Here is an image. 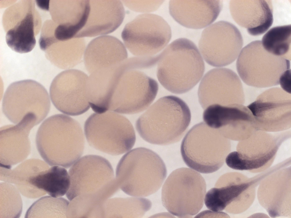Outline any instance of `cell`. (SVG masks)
I'll return each instance as SVG.
<instances>
[{"label": "cell", "mask_w": 291, "mask_h": 218, "mask_svg": "<svg viewBox=\"0 0 291 218\" xmlns=\"http://www.w3.org/2000/svg\"><path fill=\"white\" fill-rule=\"evenodd\" d=\"M36 142L39 154L47 164L68 168L83 154L85 138L77 121L66 115L58 114L41 123Z\"/></svg>", "instance_id": "obj_1"}, {"label": "cell", "mask_w": 291, "mask_h": 218, "mask_svg": "<svg viewBox=\"0 0 291 218\" xmlns=\"http://www.w3.org/2000/svg\"><path fill=\"white\" fill-rule=\"evenodd\" d=\"M159 55L157 79L171 93L186 92L203 76L205 67L203 58L196 45L189 39L175 40Z\"/></svg>", "instance_id": "obj_2"}, {"label": "cell", "mask_w": 291, "mask_h": 218, "mask_svg": "<svg viewBox=\"0 0 291 218\" xmlns=\"http://www.w3.org/2000/svg\"><path fill=\"white\" fill-rule=\"evenodd\" d=\"M191 119L190 110L183 101L175 96H167L149 106L137 120L136 127L146 141L167 145L180 140Z\"/></svg>", "instance_id": "obj_3"}, {"label": "cell", "mask_w": 291, "mask_h": 218, "mask_svg": "<svg viewBox=\"0 0 291 218\" xmlns=\"http://www.w3.org/2000/svg\"><path fill=\"white\" fill-rule=\"evenodd\" d=\"M165 165L153 151L139 147L127 152L117 165L116 179L119 188L135 197L147 196L161 187L167 175Z\"/></svg>", "instance_id": "obj_4"}, {"label": "cell", "mask_w": 291, "mask_h": 218, "mask_svg": "<svg viewBox=\"0 0 291 218\" xmlns=\"http://www.w3.org/2000/svg\"><path fill=\"white\" fill-rule=\"evenodd\" d=\"M68 173L70 183L66 195L70 201L76 197L105 201L119 188L111 164L99 156L82 157L72 165Z\"/></svg>", "instance_id": "obj_5"}, {"label": "cell", "mask_w": 291, "mask_h": 218, "mask_svg": "<svg viewBox=\"0 0 291 218\" xmlns=\"http://www.w3.org/2000/svg\"><path fill=\"white\" fill-rule=\"evenodd\" d=\"M230 150L229 140L201 122L192 127L182 141V159L189 168L202 173L214 172L223 165Z\"/></svg>", "instance_id": "obj_6"}, {"label": "cell", "mask_w": 291, "mask_h": 218, "mask_svg": "<svg viewBox=\"0 0 291 218\" xmlns=\"http://www.w3.org/2000/svg\"><path fill=\"white\" fill-rule=\"evenodd\" d=\"M158 90L155 80L124 61L116 70L109 111L123 114L140 113L149 107Z\"/></svg>", "instance_id": "obj_7"}, {"label": "cell", "mask_w": 291, "mask_h": 218, "mask_svg": "<svg viewBox=\"0 0 291 218\" xmlns=\"http://www.w3.org/2000/svg\"><path fill=\"white\" fill-rule=\"evenodd\" d=\"M206 184L197 171L187 168L173 171L163 185V204L171 214L189 218L202 208L206 192Z\"/></svg>", "instance_id": "obj_8"}, {"label": "cell", "mask_w": 291, "mask_h": 218, "mask_svg": "<svg viewBox=\"0 0 291 218\" xmlns=\"http://www.w3.org/2000/svg\"><path fill=\"white\" fill-rule=\"evenodd\" d=\"M84 130L90 146L112 155L127 152L136 142L135 132L130 121L112 111L91 115L85 122Z\"/></svg>", "instance_id": "obj_9"}, {"label": "cell", "mask_w": 291, "mask_h": 218, "mask_svg": "<svg viewBox=\"0 0 291 218\" xmlns=\"http://www.w3.org/2000/svg\"><path fill=\"white\" fill-rule=\"evenodd\" d=\"M238 73L244 83L258 88L278 85L285 71L290 69L289 60L266 51L261 41L251 42L242 49L236 63Z\"/></svg>", "instance_id": "obj_10"}, {"label": "cell", "mask_w": 291, "mask_h": 218, "mask_svg": "<svg viewBox=\"0 0 291 218\" xmlns=\"http://www.w3.org/2000/svg\"><path fill=\"white\" fill-rule=\"evenodd\" d=\"M50 106L45 88L30 80L11 84L5 93L2 101L3 113L16 124L25 118L34 119L39 124L48 115Z\"/></svg>", "instance_id": "obj_11"}, {"label": "cell", "mask_w": 291, "mask_h": 218, "mask_svg": "<svg viewBox=\"0 0 291 218\" xmlns=\"http://www.w3.org/2000/svg\"><path fill=\"white\" fill-rule=\"evenodd\" d=\"M171 34L169 25L162 17L145 13L127 23L121 37L126 47L134 55L151 57L166 46Z\"/></svg>", "instance_id": "obj_12"}, {"label": "cell", "mask_w": 291, "mask_h": 218, "mask_svg": "<svg viewBox=\"0 0 291 218\" xmlns=\"http://www.w3.org/2000/svg\"><path fill=\"white\" fill-rule=\"evenodd\" d=\"M243 44L242 37L238 29L231 23L221 21L203 30L198 46L207 63L212 66L222 67L236 60Z\"/></svg>", "instance_id": "obj_13"}, {"label": "cell", "mask_w": 291, "mask_h": 218, "mask_svg": "<svg viewBox=\"0 0 291 218\" xmlns=\"http://www.w3.org/2000/svg\"><path fill=\"white\" fill-rule=\"evenodd\" d=\"M84 72L68 69L57 75L50 87V95L55 107L65 114H82L90 107L86 94L88 78Z\"/></svg>", "instance_id": "obj_14"}, {"label": "cell", "mask_w": 291, "mask_h": 218, "mask_svg": "<svg viewBox=\"0 0 291 218\" xmlns=\"http://www.w3.org/2000/svg\"><path fill=\"white\" fill-rule=\"evenodd\" d=\"M198 95L203 109L214 104L242 105L245 101L239 78L232 70L225 68L212 69L205 75L200 83Z\"/></svg>", "instance_id": "obj_15"}, {"label": "cell", "mask_w": 291, "mask_h": 218, "mask_svg": "<svg viewBox=\"0 0 291 218\" xmlns=\"http://www.w3.org/2000/svg\"><path fill=\"white\" fill-rule=\"evenodd\" d=\"M203 120L209 127L217 130L224 137L243 140L253 131L254 118L248 107L242 104L210 105L204 110Z\"/></svg>", "instance_id": "obj_16"}, {"label": "cell", "mask_w": 291, "mask_h": 218, "mask_svg": "<svg viewBox=\"0 0 291 218\" xmlns=\"http://www.w3.org/2000/svg\"><path fill=\"white\" fill-rule=\"evenodd\" d=\"M291 102L290 94L274 87L261 94L248 107L253 115L255 125H260L259 129L278 130L282 123L290 120Z\"/></svg>", "instance_id": "obj_17"}, {"label": "cell", "mask_w": 291, "mask_h": 218, "mask_svg": "<svg viewBox=\"0 0 291 218\" xmlns=\"http://www.w3.org/2000/svg\"><path fill=\"white\" fill-rule=\"evenodd\" d=\"M90 10L86 23L74 38L92 37L110 33L124 19L125 11L119 0H89Z\"/></svg>", "instance_id": "obj_18"}, {"label": "cell", "mask_w": 291, "mask_h": 218, "mask_svg": "<svg viewBox=\"0 0 291 218\" xmlns=\"http://www.w3.org/2000/svg\"><path fill=\"white\" fill-rule=\"evenodd\" d=\"M222 7L220 0H171L169 11L172 17L180 25L199 29L213 23Z\"/></svg>", "instance_id": "obj_19"}, {"label": "cell", "mask_w": 291, "mask_h": 218, "mask_svg": "<svg viewBox=\"0 0 291 218\" xmlns=\"http://www.w3.org/2000/svg\"><path fill=\"white\" fill-rule=\"evenodd\" d=\"M231 14L235 22L253 36L266 32L273 22V9L270 0H231Z\"/></svg>", "instance_id": "obj_20"}, {"label": "cell", "mask_w": 291, "mask_h": 218, "mask_svg": "<svg viewBox=\"0 0 291 218\" xmlns=\"http://www.w3.org/2000/svg\"><path fill=\"white\" fill-rule=\"evenodd\" d=\"M125 46L113 36L105 35L97 37L89 43L84 56L86 68L90 74L101 69L114 68L127 59Z\"/></svg>", "instance_id": "obj_21"}, {"label": "cell", "mask_w": 291, "mask_h": 218, "mask_svg": "<svg viewBox=\"0 0 291 218\" xmlns=\"http://www.w3.org/2000/svg\"><path fill=\"white\" fill-rule=\"evenodd\" d=\"M35 125L33 121L23 119L1 129L0 165L11 167L27 158L31 149L29 134Z\"/></svg>", "instance_id": "obj_22"}, {"label": "cell", "mask_w": 291, "mask_h": 218, "mask_svg": "<svg viewBox=\"0 0 291 218\" xmlns=\"http://www.w3.org/2000/svg\"><path fill=\"white\" fill-rule=\"evenodd\" d=\"M264 133L254 132L248 138L242 140L237 151L233 152L232 164L239 170L259 168L267 163L275 155L278 146L272 142L269 135Z\"/></svg>", "instance_id": "obj_23"}, {"label": "cell", "mask_w": 291, "mask_h": 218, "mask_svg": "<svg viewBox=\"0 0 291 218\" xmlns=\"http://www.w3.org/2000/svg\"><path fill=\"white\" fill-rule=\"evenodd\" d=\"M57 4L55 37L59 41L74 38L86 23L90 10L89 0L62 1Z\"/></svg>", "instance_id": "obj_24"}, {"label": "cell", "mask_w": 291, "mask_h": 218, "mask_svg": "<svg viewBox=\"0 0 291 218\" xmlns=\"http://www.w3.org/2000/svg\"><path fill=\"white\" fill-rule=\"evenodd\" d=\"M233 173L225 174L219 178L215 187L210 190L205 194L204 203L210 210L219 212L224 210L232 213L235 203L240 200L243 192L251 183L238 182V177H233Z\"/></svg>", "instance_id": "obj_25"}, {"label": "cell", "mask_w": 291, "mask_h": 218, "mask_svg": "<svg viewBox=\"0 0 291 218\" xmlns=\"http://www.w3.org/2000/svg\"><path fill=\"white\" fill-rule=\"evenodd\" d=\"M44 161L38 159L26 160L13 170L11 168H0L1 180L14 184L21 193L29 198H35L46 194L43 191L32 186L31 178L49 168Z\"/></svg>", "instance_id": "obj_26"}, {"label": "cell", "mask_w": 291, "mask_h": 218, "mask_svg": "<svg viewBox=\"0 0 291 218\" xmlns=\"http://www.w3.org/2000/svg\"><path fill=\"white\" fill-rule=\"evenodd\" d=\"M30 183L50 196L59 197L67 193L70 182L67 170L64 167L55 165L32 177Z\"/></svg>", "instance_id": "obj_27"}, {"label": "cell", "mask_w": 291, "mask_h": 218, "mask_svg": "<svg viewBox=\"0 0 291 218\" xmlns=\"http://www.w3.org/2000/svg\"><path fill=\"white\" fill-rule=\"evenodd\" d=\"M148 199L139 197L106 200L102 208V217H140L150 209Z\"/></svg>", "instance_id": "obj_28"}, {"label": "cell", "mask_w": 291, "mask_h": 218, "mask_svg": "<svg viewBox=\"0 0 291 218\" xmlns=\"http://www.w3.org/2000/svg\"><path fill=\"white\" fill-rule=\"evenodd\" d=\"M6 40L13 50L20 53L30 52L35 46L33 15L31 12L7 32Z\"/></svg>", "instance_id": "obj_29"}, {"label": "cell", "mask_w": 291, "mask_h": 218, "mask_svg": "<svg viewBox=\"0 0 291 218\" xmlns=\"http://www.w3.org/2000/svg\"><path fill=\"white\" fill-rule=\"evenodd\" d=\"M60 42V47L49 59L55 66L70 69L79 64L84 56L86 42L82 38H74Z\"/></svg>", "instance_id": "obj_30"}, {"label": "cell", "mask_w": 291, "mask_h": 218, "mask_svg": "<svg viewBox=\"0 0 291 218\" xmlns=\"http://www.w3.org/2000/svg\"><path fill=\"white\" fill-rule=\"evenodd\" d=\"M261 42L264 49L270 54L290 60L291 25L272 28L263 35Z\"/></svg>", "instance_id": "obj_31"}, {"label": "cell", "mask_w": 291, "mask_h": 218, "mask_svg": "<svg viewBox=\"0 0 291 218\" xmlns=\"http://www.w3.org/2000/svg\"><path fill=\"white\" fill-rule=\"evenodd\" d=\"M69 202L63 197L46 196L34 202L25 218H66Z\"/></svg>", "instance_id": "obj_32"}, {"label": "cell", "mask_w": 291, "mask_h": 218, "mask_svg": "<svg viewBox=\"0 0 291 218\" xmlns=\"http://www.w3.org/2000/svg\"><path fill=\"white\" fill-rule=\"evenodd\" d=\"M0 217H19L22 211V203L16 187L7 182L0 183Z\"/></svg>", "instance_id": "obj_33"}, {"label": "cell", "mask_w": 291, "mask_h": 218, "mask_svg": "<svg viewBox=\"0 0 291 218\" xmlns=\"http://www.w3.org/2000/svg\"><path fill=\"white\" fill-rule=\"evenodd\" d=\"M124 3L132 10L141 12H152L158 9L163 3L162 1H123Z\"/></svg>", "instance_id": "obj_34"}, {"label": "cell", "mask_w": 291, "mask_h": 218, "mask_svg": "<svg viewBox=\"0 0 291 218\" xmlns=\"http://www.w3.org/2000/svg\"><path fill=\"white\" fill-rule=\"evenodd\" d=\"M290 69L285 71L280 77L279 80L280 84L283 90L289 93V86H290Z\"/></svg>", "instance_id": "obj_35"}]
</instances>
